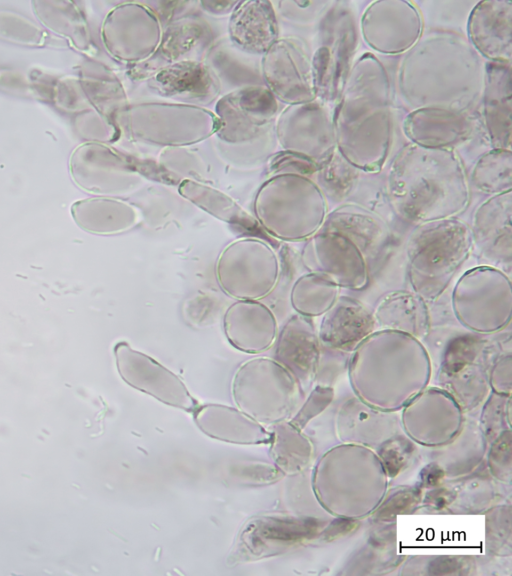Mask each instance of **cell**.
Here are the masks:
<instances>
[{"label": "cell", "mask_w": 512, "mask_h": 576, "mask_svg": "<svg viewBox=\"0 0 512 576\" xmlns=\"http://www.w3.org/2000/svg\"><path fill=\"white\" fill-rule=\"evenodd\" d=\"M352 385L363 398H405L423 389L430 364L419 339L392 330H375L354 350Z\"/></svg>", "instance_id": "1"}, {"label": "cell", "mask_w": 512, "mask_h": 576, "mask_svg": "<svg viewBox=\"0 0 512 576\" xmlns=\"http://www.w3.org/2000/svg\"><path fill=\"white\" fill-rule=\"evenodd\" d=\"M387 189L395 211L417 225L455 218L470 200L467 178L456 160H397Z\"/></svg>", "instance_id": "2"}, {"label": "cell", "mask_w": 512, "mask_h": 576, "mask_svg": "<svg viewBox=\"0 0 512 576\" xmlns=\"http://www.w3.org/2000/svg\"><path fill=\"white\" fill-rule=\"evenodd\" d=\"M473 252L469 226L456 218L418 225L406 244L411 291L437 300Z\"/></svg>", "instance_id": "3"}, {"label": "cell", "mask_w": 512, "mask_h": 576, "mask_svg": "<svg viewBox=\"0 0 512 576\" xmlns=\"http://www.w3.org/2000/svg\"><path fill=\"white\" fill-rule=\"evenodd\" d=\"M253 206L267 235L284 242L307 241L320 231L328 215L320 187L297 174L271 176L257 191Z\"/></svg>", "instance_id": "4"}, {"label": "cell", "mask_w": 512, "mask_h": 576, "mask_svg": "<svg viewBox=\"0 0 512 576\" xmlns=\"http://www.w3.org/2000/svg\"><path fill=\"white\" fill-rule=\"evenodd\" d=\"M117 124L133 141L166 148L199 143L219 128L214 112L174 102L129 104L119 114Z\"/></svg>", "instance_id": "5"}, {"label": "cell", "mask_w": 512, "mask_h": 576, "mask_svg": "<svg viewBox=\"0 0 512 576\" xmlns=\"http://www.w3.org/2000/svg\"><path fill=\"white\" fill-rule=\"evenodd\" d=\"M451 308L457 322L475 334L503 331L512 317L510 276L487 265L466 270L452 289Z\"/></svg>", "instance_id": "6"}, {"label": "cell", "mask_w": 512, "mask_h": 576, "mask_svg": "<svg viewBox=\"0 0 512 576\" xmlns=\"http://www.w3.org/2000/svg\"><path fill=\"white\" fill-rule=\"evenodd\" d=\"M214 273L218 287L230 298L261 300L278 285L281 262L270 243L257 237H244L222 249Z\"/></svg>", "instance_id": "7"}, {"label": "cell", "mask_w": 512, "mask_h": 576, "mask_svg": "<svg viewBox=\"0 0 512 576\" xmlns=\"http://www.w3.org/2000/svg\"><path fill=\"white\" fill-rule=\"evenodd\" d=\"M299 386L293 375L275 359L257 357L237 368L231 391L240 411L257 422L272 423L291 410Z\"/></svg>", "instance_id": "8"}, {"label": "cell", "mask_w": 512, "mask_h": 576, "mask_svg": "<svg viewBox=\"0 0 512 576\" xmlns=\"http://www.w3.org/2000/svg\"><path fill=\"white\" fill-rule=\"evenodd\" d=\"M69 165L71 177L77 186L102 197L127 196L145 183V179L136 171L133 155L100 142L77 147Z\"/></svg>", "instance_id": "9"}, {"label": "cell", "mask_w": 512, "mask_h": 576, "mask_svg": "<svg viewBox=\"0 0 512 576\" xmlns=\"http://www.w3.org/2000/svg\"><path fill=\"white\" fill-rule=\"evenodd\" d=\"M163 28L153 8L139 2H124L106 15L101 38L111 57L132 67L154 55Z\"/></svg>", "instance_id": "10"}, {"label": "cell", "mask_w": 512, "mask_h": 576, "mask_svg": "<svg viewBox=\"0 0 512 576\" xmlns=\"http://www.w3.org/2000/svg\"><path fill=\"white\" fill-rule=\"evenodd\" d=\"M278 102L265 85L238 88L219 97L215 115L216 137L222 144L242 145L260 139L268 131Z\"/></svg>", "instance_id": "11"}, {"label": "cell", "mask_w": 512, "mask_h": 576, "mask_svg": "<svg viewBox=\"0 0 512 576\" xmlns=\"http://www.w3.org/2000/svg\"><path fill=\"white\" fill-rule=\"evenodd\" d=\"M307 272L320 274L340 289L361 291L371 280L370 265L358 246L345 235L321 229L301 250Z\"/></svg>", "instance_id": "12"}, {"label": "cell", "mask_w": 512, "mask_h": 576, "mask_svg": "<svg viewBox=\"0 0 512 576\" xmlns=\"http://www.w3.org/2000/svg\"><path fill=\"white\" fill-rule=\"evenodd\" d=\"M114 356L120 377L130 387L187 412H194L198 407L184 382L150 356L126 342L114 346Z\"/></svg>", "instance_id": "13"}, {"label": "cell", "mask_w": 512, "mask_h": 576, "mask_svg": "<svg viewBox=\"0 0 512 576\" xmlns=\"http://www.w3.org/2000/svg\"><path fill=\"white\" fill-rule=\"evenodd\" d=\"M214 41L212 28L204 18L192 13L186 14L164 26L154 55L128 69V75L134 80H146L169 64L188 60L203 61Z\"/></svg>", "instance_id": "14"}, {"label": "cell", "mask_w": 512, "mask_h": 576, "mask_svg": "<svg viewBox=\"0 0 512 576\" xmlns=\"http://www.w3.org/2000/svg\"><path fill=\"white\" fill-rule=\"evenodd\" d=\"M260 67L264 85L277 100L294 105L312 98V67L294 39H278L261 57Z\"/></svg>", "instance_id": "15"}, {"label": "cell", "mask_w": 512, "mask_h": 576, "mask_svg": "<svg viewBox=\"0 0 512 576\" xmlns=\"http://www.w3.org/2000/svg\"><path fill=\"white\" fill-rule=\"evenodd\" d=\"M511 190L477 207L470 228L473 251L484 263L509 275L512 265Z\"/></svg>", "instance_id": "16"}, {"label": "cell", "mask_w": 512, "mask_h": 576, "mask_svg": "<svg viewBox=\"0 0 512 576\" xmlns=\"http://www.w3.org/2000/svg\"><path fill=\"white\" fill-rule=\"evenodd\" d=\"M322 523L315 519L284 516H258L240 533L235 549L237 560H258L275 555L287 547L317 534Z\"/></svg>", "instance_id": "17"}, {"label": "cell", "mask_w": 512, "mask_h": 576, "mask_svg": "<svg viewBox=\"0 0 512 576\" xmlns=\"http://www.w3.org/2000/svg\"><path fill=\"white\" fill-rule=\"evenodd\" d=\"M148 90L174 103L204 107L219 98L221 84L204 61H181L162 67L146 80Z\"/></svg>", "instance_id": "18"}, {"label": "cell", "mask_w": 512, "mask_h": 576, "mask_svg": "<svg viewBox=\"0 0 512 576\" xmlns=\"http://www.w3.org/2000/svg\"><path fill=\"white\" fill-rule=\"evenodd\" d=\"M222 327L230 345L248 354L267 351L279 332L276 316L260 300H235L223 314Z\"/></svg>", "instance_id": "19"}, {"label": "cell", "mask_w": 512, "mask_h": 576, "mask_svg": "<svg viewBox=\"0 0 512 576\" xmlns=\"http://www.w3.org/2000/svg\"><path fill=\"white\" fill-rule=\"evenodd\" d=\"M275 344V360L300 386L309 385L318 371L321 346L312 319L292 315L278 332Z\"/></svg>", "instance_id": "20"}, {"label": "cell", "mask_w": 512, "mask_h": 576, "mask_svg": "<svg viewBox=\"0 0 512 576\" xmlns=\"http://www.w3.org/2000/svg\"><path fill=\"white\" fill-rule=\"evenodd\" d=\"M376 328L373 311L367 305L349 296H339L321 316L317 332L322 346L354 351Z\"/></svg>", "instance_id": "21"}, {"label": "cell", "mask_w": 512, "mask_h": 576, "mask_svg": "<svg viewBox=\"0 0 512 576\" xmlns=\"http://www.w3.org/2000/svg\"><path fill=\"white\" fill-rule=\"evenodd\" d=\"M321 229L339 232L352 240L366 257L370 268L383 259L391 243L387 223L358 205L347 204L335 209L327 215Z\"/></svg>", "instance_id": "22"}, {"label": "cell", "mask_w": 512, "mask_h": 576, "mask_svg": "<svg viewBox=\"0 0 512 576\" xmlns=\"http://www.w3.org/2000/svg\"><path fill=\"white\" fill-rule=\"evenodd\" d=\"M278 23L270 1H239L229 16V41L239 50L262 57L278 40Z\"/></svg>", "instance_id": "23"}, {"label": "cell", "mask_w": 512, "mask_h": 576, "mask_svg": "<svg viewBox=\"0 0 512 576\" xmlns=\"http://www.w3.org/2000/svg\"><path fill=\"white\" fill-rule=\"evenodd\" d=\"M71 214L81 229L97 235L125 233L142 221V214L136 206L113 197L79 200L71 206Z\"/></svg>", "instance_id": "24"}, {"label": "cell", "mask_w": 512, "mask_h": 576, "mask_svg": "<svg viewBox=\"0 0 512 576\" xmlns=\"http://www.w3.org/2000/svg\"><path fill=\"white\" fill-rule=\"evenodd\" d=\"M469 34L487 57L506 61L511 56V2L479 3L471 13Z\"/></svg>", "instance_id": "25"}, {"label": "cell", "mask_w": 512, "mask_h": 576, "mask_svg": "<svg viewBox=\"0 0 512 576\" xmlns=\"http://www.w3.org/2000/svg\"><path fill=\"white\" fill-rule=\"evenodd\" d=\"M193 413L198 428L211 438L237 444L271 442V433L257 421L232 407L206 404L198 406Z\"/></svg>", "instance_id": "26"}, {"label": "cell", "mask_w": 512, "mask_h": 576, "mask_svg": "<svg viewBox=\"0 0 512 576\" xmlns=\"http://www.w3.org/2000/svg\"><path fill=\"white\" fill-rule=\"evenodd\" d=\"M376 327L404 333L417 339L428 334L430 313L427 302L413 291L385 294L372 310Z\"/></svg>", "instance_id": "27"}, {"label": "cell", "mask_w": 512, "mask_h": 576, "mask_svg": "<svg viewBox=\"0 0 512 576\" xmlns=\"http://www.w3.org/2000/svg\"><path fill=\"white\" fill-rule=\"evenodd\" d=\"M178 192L195 206L236 229L259 237L267 234L255 217L230 196L214 187L184 178L178 185Z\"/></svg>", "instance_id": "28"}, {"label": "cell", "mask_w": 512, "mask_h": 576, "mask_svg": "<svg viewBox=\"0 0 512 576\" xmlns=\"http://www.w3.org/2000/svg\"><path fill=\"white\" fill-rule=\"evenodd\" d=\"M261 57L247 54L236 48L227 37L213 42L203 61L218 78L221 88L230 91L254 85H264Z\"/></svg>", "instance_id": "29"}, {"label": "cell", "mask_w": 512, "mask_h": 576, "mask_svg": "<svg viewBox=\"0 0 512 576\" xmlns=\"http://www.w3.org/2000/svg\"><path fill=\"white\" fill-rule=\"evenodd\" d=\"M485 341L477 336L461 335L452 339L444 352L441 374L451 383L455 392L463 393L469 385L475 390L485 386L484 370L478 360Z\"/></svg>", "instance_id": "30"}, {"label": "cell", "mask_w": 512, "mask_h": 576, "mask_svg": "<svg viewBox=\"0 0 512 576\" xmlns=\"http://www.w3.org/2000/svg\"><path fill=\"white\" fill-rule=\"evenodd\" d=\"M82 82L96 112L118 126L119 114L130 104L119 78L107 67L95 65L85 73Z\"/></svg>", "instance_id": "31"}, {"label": "cell", "mask_w": 512, "mask_h": 576, "mask_svg": "<svg viewBox=\"0 0 512 576\" xmlns=\"http://www.w3.org/2000/svg\"><path fill=\"white\" fill-rule=\"evenodd\" d=\"M341 289L324 276L307 272L290 290V304L296 314L308 318L323 316L337 301Z\"/></svg>", "instance_id": "32"}, {"label": "cell", "mask_w": 512, "mask_h": 576, "mask_svg": "<svg viewBox=\"0 0 512 576\" xmlns=\"http://www.w3.org/2000/svg\"><path fill=\"white\" fill-rule=\"evenodd\" d=\"M339 32L330 36L328 46L321 47L312 64L314 89H336L346 70L352 46L349 27H340Z\"/></svg>", "instance_id": "33"}, {"label": "cell", "mask_w": 512, "mask_h": 576, "mask_svg": "<svg viewBox=\"0 0 512 576\" xmlns=\"http://www.w3.org/2000/svg\"><path fill=\"white\" fill-rule=\"evenodd\" d=\"M486 118L497 145L504 146L510 136V76L505 67L490 68L487 73Z\"/></svg>", "instance_id": "34"}, {"label": "cell", "mask_w": 512, "mask_h": 576, "mask_svg": "<svg viewBox=\"0 0 512 576\" xmlns=\"http://www.w3.org/2000/svg\"><path fill=\"white\" fill-rule=\"evenodd\" d=\"M35 13L48 28L68 37L78 48H90V33L81 11L72 2H34Z\"/></svg>", "instance_id": "35"}, {"label": "cell", "mask_w": 512, "mask_h": 576, "mask_svg": "<svg viewBox=\"0 0 512 576\" xmlns=\"http://www.w3.org/2000/svg\"><path fill=\"white\" fill-rule=\"evenodd\" d=\"M472 182L477 190L488 194L511 190L510 153H492L480 160L473 171Z\"/></svg>", "instance_id": "36"}, {"label": "cell", "mask_w": 512, "mask_h": 576, "mask_svg": "<svg viewBox=\"0 0 512 576\" xmlns=\"http://www.w3.org/2000/svg\"><path fill=\"white\" fill-rule=\"evenodd\" d=\"M271 442L272 457L283 471L295 472L306 463L308 458L307 444L291 424L276 426Z\"/></svg>", "instance_id": "37"}, {"label": "cell", "mask_w": 512, "mask_h": 576, "mask_svg": "<svg viewBox=\"0 0 512 576\" xmlns=\"http://www.w3.org/2000/svg\"><path fill=\"white\" fill-rule=\"evenodd\" d=\"M267 168L270 176L297 174L308 177L317 169V165L311 158L284 150L269 159Z\"/></svg>", "instance_id": "38"}, {"label": "cell", "mask_w": 512, "mask_h": 576, "mask_svg": "<svg viewBox=\"0 0 512 576\" xmlns=\"http://www.w3.org/2000/svg\"><path fill=\"white\" fill-rule=\"evenodd\" d=\"M230 474L237 482L249 486L269 484L281 476L279 470L271 465L252 462L234 465Z\"/></svg>", "instance_id": "39"}, {"label": "cell", "mask_w": 512, "mask_h": 576, "mask_svg": "<svg viewBox=\"0 0 512 576\" xmlns=\"http://www.w3.org/2000/svg\"><path fill=\"white\" fill-rule=\"evenodd\" d=\"M333 389L328 386H317L304 403L296 417L291 421V425L296 429H301L312 417L324 410L332 401Z\"/></svg>", "instance_id": "40"}, {"label": "cell", "mask_w": 512, "mask_h": 576, "mask_svg": "<svg viewBox=\"0 0 512 576\" xmlns=\"http://www.w3.org/2000/svg\"><path fill=\"white\" fill-rule=\"evenodd\" d=\"M413 447L402 439L388 441L380 451L384 467L389 475L398 474L408 463Z\"/></svg>", "instance_id": "41"}, {"label": "cell", "mask_w": 512, "mask_h": 576, "mask_svg": "<svg viewBox=\"0 0 512 576\" xmlns=\"http://www.w3.org/2000/svg\"><path fill=\"white\" fill-rule=\"evenodd\" d=\"M421 492L417 488L402 489L392 494L378 509L376 517L391 519L396 515L409 511L420 499Z\"/></svg>", "instance_id": "42"}, {"label": "cell", "mask_w": 512, "mask_h": 576, "mask_svg": "<svg viewBox=\"0 0 512 576\" xmlns=\"http://www.w3.org/2000/svg\"><path fill=\"white\" fill-rule=\"evenodd\" d=\"M491 386L497 393L509 394L511 390V356H503L491 371Z\"/></svg>", "instance_id": "43"}, {"label": "cell", "mask_w": 512, "mask_h": 576, "mask_svg": "<svg viewBox=\"0 0 512 576\" xmlns=\"http://www.w3.org/2000/svg\"><path fill=\"white\" fill-rule=\"evenodd\" d=\"M510 434L506 433L500 439H498L491 452V464L495 466L496 470L499 471L505 466H510L511 458V442Z\"/></svg>", "instance_id": "44"}, {"label": "cell", "mask_w": 512, "mask_h": 576, "mask_svg": "<svg viewBox=\"0 0 512 576\" xmlns=\"http://www.w3.org/2000/svg\"><path fill=\"white\" fill-rule=\"evenodd\" d=\"M239 1H200L198 5L213 17H223L233 12Z\"/></svg>", "instance_id": "45"}, {"label": "cell", "mask_w": 512, "mask_h": 576, "mask_svg": "<svg viewBox=\"0 0 512 576\" xmlns=\"http://www.w3.org/2000/svg\"><path fill=\"white\" fill-rule=\"evenodd\" d=\"M358 523L354 520H335L324 532V538L328 541L339 538L356 528Z\"/></svg>", "instance_id": "46"}, {"label": "cell", "mask_w": 512, "mask_h": 576, "mask_svg": "<svg viewBox=\"0 0 512 576\" xmlns=\"http://www.w3.org/2000/svg\"><path fill=\"white\" fill-rule=\"evenodd\" d=\"M462 568V564L459 560L450 558H440L431 563L429 570L430 573L436 575H445L456 573L457 570Z\"/></svg>", "instance_id": "47"}, {"label": "cell", "mask_w": 512, "mask_h": 576, "mask_svg": "<svg viewBox=\"0 0 512 576\" xmlns=\"http://www.w3.org/2000/svg\"><path fill=\"white\" fill-rule=\"evenodd\" d=\"M442 469L436 464L426 466L421 472L422 484L426 487L436 486L443 478Z\"/></svg>", "instance_id": "48"}, {"label": "cell", "mask_w": 512, "mask_h": 576, "mask_svg": "<svg viewBox=\"0 0 512 576\" xmlns=\"http://www.w3.org/2000/svg\"><path fill=\"white\" fill-rule=\"evenodd\" d=\"M452 499V494L447 490H436L429 494L427 503L435 508H442L446 506Z\"/></svg>", "instance_id": "49"}]
</instances>
